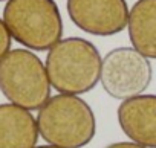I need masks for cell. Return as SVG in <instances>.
<instances>
[{
	"mask_svg": "<svg viewBox=\"0 0 156 148\" xmlns=\"http://www.w3.org/2000/svg\"><path fill=\"white\" fill-rule=\"evenodd\" d=\"M46 66L29 49H12L0 60V92L19 107L40 110L51 98Z\"/></svg>",
	"mask_w": 156,
	"mask_h": 148,
	"instance_id": "cell-4",
	"label": "cell"
},
{
	"mask_svg": "<svg viewBox=\"0 0 156 148\" xmlns=\"http://www.w3.org/2000/svg\"><path fill=\"white\" fill-rule=\"evenodd\" d=\"M118 124L122 133L145 148H156V95H138L119 104Z\"/></svg>",
	"mask_w": 156,
	"mask_h": 148,
	"instance_id": "cell-7",
	"label": "cell"
},
{
	"mask_svg": "<svg viewBox=\"0 0 156 148\" xmlns=\"http://www.w3.org/2000/svg\"><path fill=\"white\" fill-rule=\"evenodd\" d=\"M103 58L94 43L80 37L60 40L46 57L51 86L64 95H83L100 81Z\"/></svg>",
	"mask_w": 156,
	"mask_h": 148,
	"instance_id": "cell-1",
	"label": "cell"
},
{
	"mask_svg": "<svg viewBox=\"0 0 156 148\" xmlns=\"http://www.w3.org/2000/svg\"><path fill=\"white\" fill-rule=\"evenodd\" d=\"M37 118L16 104H0V148H35Z\"/></svg>",
	"mask_w": 156,
	"mask_h": 148,
	"instance_id": "cell-8",
	"label": "cell"
},
{
	"mask_svg": "<svg viewBox=\"0 0 156 148\" xmlns=\"http://www.w3.org/2000/svg\"><path fill=\"white\" fill-rule=\"evenodd\" d=\"M35 148H60V146H54V145H41V146H35Z\"/></svg>",
	"mask_w": 156,
	"mask_h": 148,
	"instance_id": "cell-12",
	"label": "cell"
},
{
	"mask_svg": "<svg viewBox=\"0 0 156 148\" xmlns=\"http://www.w3.org/2000/svg\"><path fill=\"white\" fill-rule=\"evenodd\" d=\"M40 136L54 146L83 148L97 134V119L90 105L76 95L58 93L38 110Z\"/></svg>",
	"mask_w": 156,
	"mask_h": 148,
	"instance_id": "cell-2",
	"label": "cell"
},
{
	"mask_svg": "<svg viewBox=\"0 0 156 148\" xmlns=\"http://www.w3.org/2000/svg\"><path fill=\"white\" fill-rule=\"evenodd\" d=\"M0 2H5V0H0Z\"/></svg>",
	"mask_w": 156,
	"mask_h": 148,
	"instance_id": "cell-13",
	"label": "cell"
},
{
	"mask_svg": "<svg viewBox=\"0 0 156 148\" xmlns=\"http://www.w3.org/2000/svg\"><path fill=\"white\" fill-rule=\"evenodd\" d=\"M66 8L72 23L90 35H115L129 23L126 0H67Z\"/></svg>",
	"mask_w": 156,
	"mask_h": 148,
	"instance_id": "cell-6",
	"label": "cell"
},
{
	"mask_svg": "<svg viewBox=\"0 0 156 148\" xmlns=\"http://www.w3.org/2000/svg\"><path fill=\"white\" fill-rule=\"evenodd\" d=\"M106 148H145V146H142V145H139L136 142L129 140V142H115V143L107 145Z\"/></svg>",
	"mask_w": 156,
	"mask_h": 148,
	"instance_id": "cell-11",
	"label": "cell"
},
{
	"mask_svg": "<svg viewBox=\"0 0 156 148\" xmlns=\"http://www.w3.org/2000/svg\"><path fill=\"white\" fill-rule=\"evenodd\" d=\"M127 29L133 47L156 60V0H138L129 12Z\"/></svg>",
	"mask_w": 156,
	"mask_h": 148,
	"instance_id": "cell-9",
	"label": "cell"
},
{
	"mask_svg": "<svg viewBox=\"0 0 156 148\" xmlns=\"http://www.w3.org/2000/svg\"><path fill=\"white\" fill-rule=\"evenodd\" d=\"M3 22L11 37L31 50H51L63 37V20L54 0H8Z\"/></svg>",
	"mask_w": 156,
	"mask_h": 148,
	"instance_id": "cell-3",
	"label": "cell"
},
{
	"mask_svg": "<svg viewBox=\"0 0 156 148\" xmlns=\"http://www.w3.org/2000/svg\"><path fill=\"white\" fill-rule=\"evenodd\" d=\"M153 69L147 57L135 47H116L103 58L100 83L115 99H130L142 95L150 86Z\"/></svg>",
	"mask_w": 156,
	"mask_h": 148,
	"instance_id": "cell-5",
	"label": "cell"
},
{
	"mask_svg": "<svg viewBox=\"0 0 156 148\" xmlns=\"http://www.w3.org/2000/svg\"><path fill=\"white\" fill-rule=\"evenodd\" d=\"M11 43H12V37H11L5 22L0 19V60L11 50Z\"/></svg>",
	"mask_w": 156,
	"mask_h": 148,
	"instance_id": "cell-10",
	"label": "cell"
}]
</instances>
